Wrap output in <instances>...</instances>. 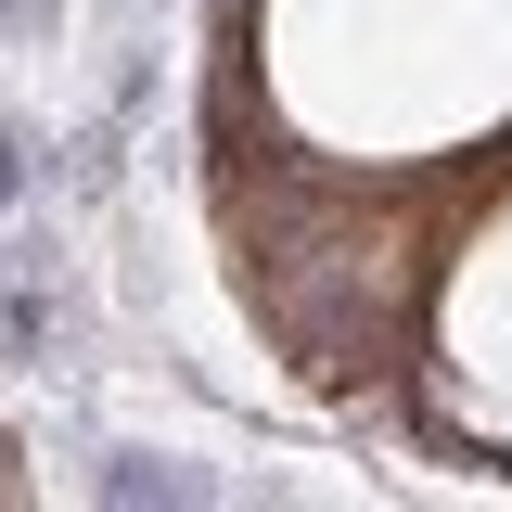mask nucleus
I'll return each instance as SVG.
<instances>
[{
	"mask_svg": "<svg viewBox=\"0 0 512 512\" xmlns=\"http://www.w3.org/2000/svg\"><path fill=\"white\" fill-rule=\"evenodd\" d=\"M256 116L282 154L461 180L512 154V0H256Z\"/></svg>",
	"mask_w": 512,
	"mask_h": 512,
	"instance_id": "nucleus-1",
	"label": "nucleus"
},
{
	"mask_svg": "<svg viewBox=\"0 0 512 512\" xmlns=\"http://www.w3.org/2000/svg\"><path fill=\"white\" fill-rule=\"evenodd\" d=\"M423 359L448 384V423L512 436V154L461 205V244L436 269V320H423Z\"/></svg>",
	"mask_w": 512,
	"mask_h": 512,
	"instance_id": "nucleus-2",
	"label": "nucleus"
}]
</instances>
